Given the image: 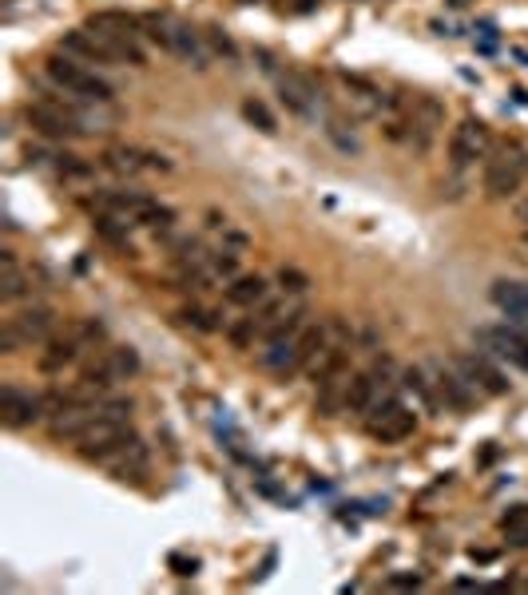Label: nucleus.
Segmentation results:
<instances>
[{"instance_id":"obj_6","label":"nucleus","mask_w":528,"mask_h":595,"mask_svg":"<svg viewBox=\"0 0 528 595\" xmlns=\"http://www.w3.org/2000/svg\"><path fill=\"white\" fill-rule=\"evenodd\" d=\"M477 341H480V350L492 353V358H501V361H509L512 370L528 373V334H524L521 326H512V322H504V326H480L477 329Z\"/></svg>"},{"instance_id":"obj_12","label":"nucleus","mask_w":528,"mask_h":595,"mask_svg":"<svg viewBox=\"0 0 528 595\" xmlns=\"http://www.w3.org/2000/svg\"><path fill=\"white\" fill-rule=\"evenodd\" d=\"M96 37H108V40H135L143 32V16H132V13H120V8H103V13H91L88 25Z\"/></svg>"},{"instance_id":"obj_17","label":"nucleus","mask_w":528,"mask_h":595,"mask_svg":"<svg viewBox=\"0 0 528 595\" xmlns=\"http://www.w3.org/2000/svg\"><path fill=\"white\" fill-rule=\"evenodd\" d=\"M401 385L409 389L413 397L421 402V409H426L429 417H438L441 413V397H438V385H433V373H429V365H409V370H401Z\"/></svg>"},{"instance_id":"obj_34","label":"nucleus","mask_w":528,"mask_h":595,"mask_svg":"<svg viewBox=\"0 0 528 595\" xmlns=\"http://www.w3.org/2000/svg\"><path fill=\"white\" fill-rule=\"evenodd\" d=\"M132 402L128 397H111V402H100V413L103 417H111V421H132Z\"/></svg>"},{"instance_id":"obj_24","label":"nucleus","mask_w":528,"mask_h":595,"mask_svg":"<svg viewBox=\"0 0 528 595\" xmlns=\"http://www.w3.org/2000/svg\"><path fill=\"white\" fill-rule=\"evenodd\" d=\"M96 231L103 243H111V246H120V250H128V255H135L132 243H128V223H120L116 214H96Z\"/></svg>"},{"instance_id":"obj_27","label":"nucleus","mask_w":528,"mask_h":595,"mask_svg":"<svg viewBox=\"0 0 528 595\" xmlns=\"http://www.w3.org/2000/svg\"><path fill=\"white\" fill-rule=\"evenodd\" d=\"M243 116H247L250 123H255V128H259L262 135H274V131H279V120H274V116H270V108L262 104V99H255V96H247V99H243Z\"/></svg>"},{"instance_id":"obj_31","label":"nucleus","mask_w":528,"mask_h":595,"mask_svg":"<svg viewBox=\"0 0 528 595\" xmlns=\"http://www.w3.org/2000/svg\"><path fill=\"white\" fill-rule=\"evenodd\" d=\"M279 286L286 294H306L310 290V278H306V270H298V266H282L279 270Z\"/></svg>"},{"instance_id":"obj_16","label":"nucleus","mask_w":528,"mask_h":595,"mask_svg":"<svg viewBox=\"0 0 528 595\" xmlns=\"http://www.w3.org/2000/svg\"><path fill=\"white\" fill-rule=\"evenodd\" d=\"M100 417V405H76V409H64V413L48 417V437L52 441H76L91 421Z\"/></svg>"},{"instance_id":"obj_37","label":"nucleus","mask_w":528,"mask_h":595,"mask_svg":"<svg viewBox=\"0 0 528 595\" xmlns=\"http://www.w3.org/2000/svg\"><path fill=\"white\" fill-rule=\"evenodd\" d=\"M206 226H215V231H227V214H219V211H206Z\"/></svg>"},{"instance_id":"obj_23","label":"nucleus","mask_w":528,"mask_h":595,"mask_svg":"<svg viewBox=\"0 0 528 595\" xmlns=\"http://www.w3.org/2000/svg\"><path fill=\"white\" fill-rule=\"evenodd\" d=\"M501 532L509 536L512 548H528V505H512L501 517Z\"/></svg>"},{"instance_id":"obj_13","label":"nucleus","mask_w":528,"mask_h":595,"mask_svg":"<svg viewBox=\"0 0 528 595\" xmlns=\"http://www.w3.org/2000/svg\"><path fill=\"white\" fill-rule=\"evenodd\" d=\"M377 402H382V377H377L374 370L350 373V381H346V413L370 417V409Z\"/></svg>"},{"instance_id":"obj_4","label":"nucleus","mask_w":528,"mask_h":595,"mask_svg":"<svg viewBox=\"0 0 528 595\" xmlns=\"http://www.w3.org/2000/svg\"><path fill=\"white\" fill-rule=\"evenodd\" d=\"M492 151V135L480 120H461L449 135V167L457 175H465L469 167L477 163V159H489Z\"/></svg>"},{"instance_id":"obj_25","label":"nucleus","mask_w":528,"mask_h":595,"mask_svg":"<svg viewBox=\"0 0 528 595\" xmlns=\"http://www.w3.org/2000/svg\"><path fill=\"white\" fill-rule=\"evenodd\" d=\"M255 338H259V318H255V310L227 326V341H231V350H250V346H255Z\"/></svg>"},{"instance_id":"obj_32","label":"nucleus","mask_w":528,"mask_h":595,"mask_svg":"<svg viewBox=\"0 0 528 595\" xmlns=\"http://www.w3.org/2000/svg\"><path fill=\"white\" fill-rule=\"evenodd\" d=\"M25 346H28V341H25V334H20L13 322L0 326V353H8V358H13V353H20Z\"/></svg>"},{"instance_id":"obj_39","label":"nucleus","mask_w":528,"mask_h":595,"mask_svg":"<svg viewBox=\"0 0 528 595\" xmlns=\"http://www.w3.org/2000/svg\"><path fill=\"white\" fill-rule=\"evenodd\" d=\"M238 5H255V0H238Z\"/></svg>"},{"instance_id":"obj_21","label":"nucleus","mask_w":528,"mask_h":595,"mask_svg":"<svg viewBox=\"0 0 528 595\" xmlns=\"http://www.w3.org/2000/svg\"><path fill=\"white\" fill-rule=\"evenodd\" d=\"M100 163L111 171V175H128L135 179L140 171L147 167V151H135V147H108V151L100 155Z\"/></svg>"},{"instance_id":"obj_28","label":"nucleus","mask_w":528,"mask_h":595,"mask_svg":"<svg viewBox=\"0 0 528 595\" xmlns=\"http://www.w3.org/2000/svg\"><path fill=\"white\" fill-rule=\"evenodd\" d=\"M108 358H111V365H116L120 381H128V377L140 373V353H135L132 346H111V350H108Z\"/></svg>"},{"instance_id":"obj_33","label":"nucleus","mask_w":528,"mask_h":595,"mask_svg":"<svg viewBox=\"0 0 528 595\" xmlns=\"http://www.w3.org/2000/svg\"><path fill=\"white\" fill-rule=\"evenodd\" d=\"M60 175L64 179H91V163H84V159L79 155H60Z\"/></svg>"},{"instance_id":"obj_30","label":"nucleus","mask_w":528,"mask_h":595,"mask_svg":"<svg viewBox=\"0 0 528 595\" xmlns=\"http://www.w3.org/2000/svg\"><path fill=\"white\" fill-rule=\"evenodd\" d=\"M211 274L223 282L238 278V255L235 250H211Z\"/></svg>"},{"instance_id":"obj_38","label":"nucleus","mask_w":528,"mask_h":595,"mask_svg":"<svg viewBox=\"0 0 528 595\" xmlns=\"http://www.w3.org/2000/svg\"><path fill=\"white\" fill-rule=\"evenodd\" d=\"M389 583H394V588H417V583H421V576H394Z\"/></svg>"},{"instance_id":"obj_19","label":"nucleus","mask_w":528,"mask_h":595,"mask_svg":"<svg viewBox=\"0 0 528 595\" xmlns=\"http://www.w3.org/2000/svg\"><path fill=\"white\" fill-rule=\"evenodd\" d=\"M79 341L72 338V334H56V338H48L44 341V353H40V370L44 373H60L64 365H72V361H79Z\"/></svg>"},{"instance_id":"obj_29","label":"nucleus","mask_w":528,"mask_h":595,"mask_svg":"<svg viewBox=\"0 0 528 595\" xmlns=\"http://www.w3.org/2000/svg\"><path fill=\"white\" fill-rule=\"evenodd\" d=\"M203 37H206V44H211V52H215V56H223L227 64H235V60H238V48H235V40L227 37V28L211 25V28L203 32Z\"/></svg>"},{"instance_id":"obj_11","label":"nucleus","mask_w":528,"mask_h":595,"mask_svg":"<svg viewBox=\"0 0 528 595\" xmlns=\"http://www.w3.org/2000/svg\"><path fill=\"white\" fill-rule=\"evenodd\" d=\"M492 306L497 310H504V318H509L512 326L528 329V282H512V278H497L492 282Z\"/></svg>"},{"instance_id":"obj_15","label":"nucleus","mask_w":528,"mask_h":595,"mask_svg":"<svg viewBox=\"0 0 528 595\" xmlns=\"http://www.w3.org/2000/svg\"><path fill=\"white\" fill-rule=\"evenodd\" d=\"M20 334H25L28 346H44L48 338H56V314L48 306H28V310H20L16 318H8Z\"/></svg>"},{"instance_id":"obj_2","label":"nucleus","mask_w":528,"mask_h":595,"mask_svg":"<svg viewBox=\"0 0 528 595\" xmlns=\"http://www.w3.org/2000/svg\"><path fill=\"white\" fill-rule=\"evenodd\" d=\"M528 175V159L516 151V147H497L485 159V175H480V187H485L489 199H512L516 191L524 187Z\"/></svg>"},{"instance_id":"obj_1","label":"nucleus","mask_w":528,"mask_h":595,"mask_svg":"<svg viewBox=\"0 0 528 595\" xmlns=\"http://www.w3.org/2000/svg\"><path fill=\"white\" fill-rule=\"evenodd\" d=\"M44 72H48V79L64 91V96H76V99H84V104H108V99L116 96L108 79L96 76L91 68H84L76 56H68V52L48 56V60H44Z\"/></svg>"},{"instance_id":"obj_14","label":"nucleus","mask_w":528,"mask_h":595,"mask_svg":"<svg viewBox=\"0 0 528 595\" xmlns=\"http://www.w3.org/2000/svg\"><path fill=\"white\" fill-rule=\"evenodd\" d=\"M223 298L231 306H238V310H255V306H262L270 298V282L262 274H238V278L227 282Z\"/></svg>"},{"instance_id":"obj_9","label":"nucleus","mask_w":528,"mask_h":595,"mask_svg":"<svg viewBox=\"0 0 528 595\" xmlns=\"http://www.w3.org/2000/svg\"><path fill=\"white\" fill-rule=\"evenodd\" d=\"M44 417V402L37 393H25V389L16 385H5L0 389V421H5V429H32L37 421Z\"/></svg>"},{"instance_id":"obj_26","label":"nucleus","mask_w":528,"mask_h":595,"mask_svg":"<svg viewBox=\"0 0 528 595\" xmlns=\"http://www.w3.org/2000/svg\"><path fill=\"white\" fill-rule=\"evenodd\" d=\"M179 318H183V322H187V326L199 329V334H215V329L223 326V322H219L223 314H219V310H206V306H183Z\"/></svg>"},{"instance_id":"obj_5","label":"nucleus","mask_w":528,"mask_h":595,"mask_svg":"<svg viewBox=\"0 0 528 595\" xmlns=\"http://www.w3.org/2000/svg\"><path fill=\"white\" fill-rule=\"evenodd\" d=\"M453 365L461 370V377L469 385L477 389V393L485 397H504L512 389V381L501 373V365L492 361L489 350H477V353H453Z\"/></svg>"},{"instance_id":"obj_22","label":"nucleus","mask_w":528,"mask_h":595,"mask_svg":"<svg viewBox=\"0 0 528 595\" xmlns=\"http://www.w3.org/2000/svg\"><path fill=\"white\" fill-rule=\"evenodd\" d=\"M79 381H84V385H91V389H100V393H108V389L120 381V373H116V365H111L108 350H103L96 361H88L84 370H79Z\"/></svg>"},{"instance_id":"obj_3","label":"nucleus","mask_w":528,"mask_h":595,"mask_svg":"<svg viewBox=\"0 0 528 595\" xmlns=\"http://www.w3.org/2000/svg\"><path fill=\"white\" fill-rule=\"evenodd\" d=\"M365 429H370V437L382 441V444H401V441H409L413 433H417V413L401 405L394 393H385L382 402L370 409Z\"/></svg>"},{"instance_id":"obj_18","label":"nucleus","mask_w":528,"mask_h":595,"mask_svg":"<svg viewBox=\"0 0 528 595\" xmlns=\"http://www.w3.org/2000/svg\"><path fill=\"white\" fill-rule=\"evenodd\" d=\"M32 278L25 270H20V262H16V250L13 246H5L0 250V302H16V298H25L32 286Z\"/></svg>"},{"instance_id":"obj_20","label":"nucleus","mask_w":528,"mask_h":595,"mask_svg":"<svg viewBox=\"0 0 528 595\" xmlns=\"http://www.w3.org/2000/svg\"><path fill=\"white\" fill-rule=\"evenodd\" d=\"M171 52H179L183 60H191L195 68H206V60H211V52L199 44V32L191 25H179V20H171Z\"/></svg>"},{"instance_id":"obj_8","label":"nucleus","mask_w":528,"mask_h":595,"mask_svg":"<svg viewBox=\"0 0 528 595\" xmlns=\"http://www.w3.org/2000/svg\"><path fill=\"white\" fill-rule=\"evenodd\" d=\"M429 373H433V385H438L441 405L449 409V413H461V417H465V413H473L480 393L465 381L461 370H457L453 361H449V365H445V361H433V365H429Z\"/></svg>"},{"instance_id":"obj_36","label":"nucleus","mask_w":528,"mask_h":595,"mask_svg":"<svg viewBox=\"0 0 528 595\" xmlns=\"http://www.w3.org/2000/svg\"><path fill=\"white\" fill-rule=\"evenodd\" d=\"M167 564H171V571H175V576H195V571H199V559H195V556L187 559V556H179V552L171 556Z\"/></svg>"},{"instance_id":"obj_35","label":"nucleus","mask_w":528,"mask_h":595,"mask_svg":"<svg viewBox=\"0 0 528 595\" xmlns=\"http://www.w3.org/2000/svg\"><path fill=\"white\" fill-rule=\"evenodd\" d=\"M326 135H330V140H334V143L342 147V151H354V155L362 151V143L354 140V135H346V131H342V123H338V120H330V123H326Z\"/></svg>"},{"instance_id":"obj_10","label":"nucleus","mask_w":528,"mask_h":595,"mask_svg":"<svg viewBox=\"0 0 528 595\" xmlns=\"http://www.w3.org/2000/svg\"><path fill=\"white\" fill-rule=\"evenodd\" d=\"M279 96H282V104L294 111V116H318V84L310 79L306 72H298V68H286V72H279Z\"/></svg>"},{"instance_id":"obj_7","label":"nucleus","mask_w":528,"mask_h":595,"mask_svg":"<svg viewBox=\"0 0 528 595\" xmlns=\"http://www.w3.org/2000/svg\"><path fill=\"white\" fill-rule=\"evenodd\" d=\"M441 128H445V104L438 96H417L406 108V140L417 147V151H429Z\"/></svg>"}]
</instances>
